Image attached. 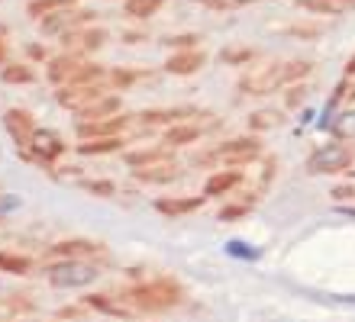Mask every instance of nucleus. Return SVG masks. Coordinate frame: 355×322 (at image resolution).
<instances>
[{"mask_svg":"<svg viewBox=\"0 0 355 322\" xmlns=\"http://www.w3.org/2000/svg\"><path fill=\"white\" fill-rule=\"evenodd\" d=\"M184 287L175 277H149V280H136V284L123 287L116 300L132 306L136 313H165V310L184 303Z\"/></svg>","mask_w":355,"mask_h":322,"instance_id":"nucleus-1","label":"nucleus"},{"mask_svg":"<svg viewBox=\"0 0 355 322\" xmlns=\"http://www.w3.org/2000/svg\"><path fill=\"white\" fill-rule=\"evenodd\" d=\"M97 277H101V271L87 265L85 258H62L58 265L46 267V280L55 290H81V287H91Z\"/></svg>","mask_w":355,"mask_h":322,"instance_id":"nucleus-2","label":"nucleus"},{"mask_svg":"<svg viewBox=\"0 0 355 322\" xmlns=\"http://www.w3.org/2000/svg\"><path fill=\"white\" fill-rule=\"evenodd\" d=\"M291 78H288V62H271V64H262V68H252L239 78V93L245 97H268V93L288 87Z\"/></svg>","mask_w":355,"mask_h":322,"instance_id":"nucleus-3","label":"nucleus"},{"mask_svg":"<svg viewBox=\"0 0 355 322\" xmlns=\"http://www.w3.org/2000/svg\"><path fill=\"white\" fill-rule=\"evenodd\" d=\"M355 165V145H343V142H327V145L313 148L304 161L307 175H346Z\"/></svg>","mask_w":355,"mask_h":322,"instance_id":"nucleus-4","label":"nucleus"},{"mask_svg":"<svg viewBox=\"0 0 355 322\" xmlns=\"http://www.w3.org/2000/svg\"><path fill=\"white\" fill-rule=\"evenodd\" d=\"M216 155H220V161L230 168H245L265 155V142L255 136V132H245V136L226 138L223 145H216Z\"/></svg>","mask_w":355,"mask_h":322,"instance_id":"nucleus-5","label":"nucleus"},{"mask_svg":"<svg viewBox=\"0 0 355 322\" xmlns=\"http://www.w3.org/2000/svg\"><path fill=\"white\" fill-rule=\"evenodd\" d=\"M68 152V142L62 138V132H55V129H36L33 132V142H29V148L23 152V155L29 158V161H36V165L42 168H52L58 161V158Z\"/></svg>","mask_w":355,"mask_h":322,"instance_id":"nucleus-6","label":"nucleus"},{"mask_svg":"<svg viewBox=\"0 0 355 322\" xmlns=\"http://www.w3.org/2000/svg\"><path fill=\"white\" fill-rule=\"evenodd\" d=\"M97 13L94 10H85V7H68V10H58V13H49V17L39 19V29L46 36H62L68 29H78V26H91Z\"/></svg>","mask_w":355,"mask_h":322,"instance_id":"nucleus-7","label":"nucleus"},{"mask_svg":"<svg viewBox=\"0 0 355 322\" xmlns=\"http://www.w3.org/2000/svg\"><path fill=\"white\" fill-rule=\"evenodd\" d=\"M62 39H65V48H71L78 55H91V52H101L110 42V33L103 26H78L62 33Z\"/></svg>","mask_w":355,"mask_h":322,"instance_id":"nucleus-8","label":"nucleus"},{"mask_svg":"<svg viewBox=\"0 0 355 322\" xmlns=\"http://www.w3.org/2000/svg\"><path fill=\"white\" fill-rule=\"evenodd\" d=\"M132 123H136V116H130V113H116V116H103V120H78L75 132H78V138L123 136Z\"/></svg>","mask_w":355,"mask_h":322,"instance_id":"nucleus-9","label":"nucleus"},{"mask_svg":"<svg viewBox=\"0 0 355 322\" xmlns=\"http://www.w3.org/2000/svg\"><path fill=\"white\" fill-rule=\"evenodd\" d=\"M101 93H107L103 84H65V87L55 91V103L68 113H78V110H85L91 100H97Z\"/></svg>","mask_w":355,"mask_h":322,"instance_id":"nucleus-10","label":"nucleus"},{"mask_svg":"<svg viewBox=\"0 0 355 322\" xmlns=\"http://www.w3.org/2000/svg\"><path fill=\"white\" fill-rule=\"evenodd\" d=\"M3 126H7L10 138L17 142L19 152H26L29 142H33V132H36V116L29 110H23V107H10L7 113H3Z\"/></svg>","mask_w":355,"mask_h":322,"instance_id":"nucleus-11","label":"nucleus"},{"mask_svg":"<svg viewBox=\"0 0 355 322\" xmlns=\"http://www.w3.org/2000/svg\"><path fill=\"white\" fill-rule=\"evenodd\" d=\"M245 184V171H239V168H216V171H210V177L204 181V197L207 200H214V197H226V193H233L236 187Z\"/></svg>","mask_w":355,"mask_h":322,"instance_id":"nucleus-12","label":"nucleus"},{"mask_svg":"<svg viewBox=\"0 0 355 322\" xmlns=\"http://www.w3.org/2000/svg\"><path fill=\"white\" fill-rule=\"evenodd\" d=\"M81 64H85V55H78V52H62V55H55V58H49L46 62V78L55 87H65V84H71L75 81V74L81 71Z\"/></svg>","mask_w":355,"mask_h":322,"instance_id":"nucleus-13","label":"nucleus"},{"mask_svg":"<svg viewBox=\"0 0 355 322\" xmlns=\"http://www.w3.org/2000/svg\"><path fill=\"white\" fill-rule=\"evenodd\" d=\"M200 113L204 110H197V107H152V110L136 113V123H142V126H171V123L191 120V116H200Z\"/></svg>","mask_w":355,"mask_h":322,"instance_id":"nucleus-14","label":"nucleus"},{"mask_svg":"<svg viewBox=\"0 0 355 322\" xmlns=\"http://www.w3.org/2000/svg\"><path fill=\"white\" fill-rule=\"evenodd\" d=\"M155 213L168 216V220H178V216H187V213H197L207 206V197H155Z\"/></svg>","mask_w":355,"mask_h":322,"instance_id":"nucleus-15","label":"nucleus"},{"mask_svg":"<svg viewBox=\"0 0 355 322\" xmlns=\"http://www.w3.org/2000/svg\"><path fill=\"white\" fill-rule=\"evenodd\" d=\"M207 64V52L204 48H181V52H171L168 62H165V71L178 74V78H187V74H197Z\"/></svg>","mask_w":355,"mask_h":322,"instance_id":"nucleus-16","label":"nucleus"},{"mask_svg":"<svg viewBox=\"0 0 355 322\" xmlns=\"http://www.w3.org/2000/svg\"><path fill=\"white\" fill-rule=\"evenodd\" d=\"M49 255L55 258H94V255H103L107 245L103 242H94V239H62L55 245H49Z\"/></svg>","mask_w":355,"mask_h":322,"instance_id":"nucleus-17","label":"nucleus"},{"mask_svg":"<svg viewBox=\"0 0 355 322\" xmlns=\"http://www.w3.org/2000/svg\"><path fill=\"white\" fill-rule=\"evenodd\" d=\"M126 168H146V165H162V161H175V145H146L136 152H123Z\"/></svg>","mask_w":355,"mask_h":322,"instance_id":"nucleus-18","label":"nucleus"},{"mask_svg":"<svg viewBox=\"0 0 355 322\" xmlns=\"http://www.w3.org/2000/svg\"><path fill=\"white\" fill-rule=\"evenodd\" d=\"M132 181L139 184H171L181 177V165L178 161H162V165H146V168H130Z\"/></svg>","mask_w":355,"mask_h":322,"instance_id":"nucleus-19","label":"nucleus"},{"mask_svg":"<svg viewBox=\"0 0 355 322\" xmlns=\"http://www.w3.org/2000/svg\"><path fill=\"white\" fill-rule=\"evenodd\" d=\"M130 145L126 136H101V138H81L75 145V152L81 158H97V155H113V152H123Z\"/></svg>","mask_w":355,"mask_h":322,"instance_id":"nucleus-20","label":"nucleus"},{"mask_svg":"<svg viewBox=\"0 0 355 322\" xmlns=\"http://www.w3.org/2000/svg\"><path fill=\"white\" fill-rule=\"evenodd\" d=\"M81 303H85L87 310H94V313L113 316V319H132V316H136L132 306L120 303V300H113V296H107V294H85L81 296Z\"/></svg>","mask_w":355,"mask_h":322,"instance_id":"nucleus-21","label":"nucleus"},{"mask_svg":"<svg viewBox=\"0 0 355 322\" xmlns=\"http://www.w3.org/2000/svg\"><path fill=\"white\" fill-rule=\"evenodd\" d=\"M116 113H123L120 93H101L97 100H91L85 110H78L75 116L78 120H103V116H116Z\"/></svg>","mask_w":355,"mask_h":322,"instance_id":"nucleus-22","label":"nucleus"},{"mask_svg":"<svg viewBox=\"0 0 355 322\" xmlns=\"http://www.w3.org/2000/svg\"><path fill=\"white\" fill-rule=\"evenodd\" d=\"M207 129H210V126H197V123H171V126L162 132V142H165V145H175V148L194 145Z\"/></svg>","mask_w":355,"mask_h":322,"instance_id":"nucleus-23","label":"nucleus"},{"mask_svg":"<svg viewBox=\"0 0 355 322\" xmlns=\"http://www.w3.org/2000/svg\"><path fill=\"white\" fill-rule=\"evenodd\" d=\"M327 132L339 142H355V110H339L336 116H329Z\"/></svg>","mask_w":355,"mask_h":322,"instance_id":"nucleus-24","label":"nucleus"},{"mask_svg":"<svg viewBox=\"0 0 355 322\" xmlns=\"http://www.w3.org/2000/svg\"><path fill=\"white\" fill-rule=\"evenodd\" d=\"M281 123H284V113L281 110H255V113H249L245 116V129L249 132H268V129H278Z\"/></svg>","mask_w":355,"mask_h":322,"instance_id":"nucleus-25","label":"nucleus"},{"mask_svg":"<svg viewBox=\"0 0 355 322\" xmlns=\"http://www.w3.org/2000/svg\"><path fill=\"white\" fill-rule=\"evenodd\" d=\"M29 313H36V303L29 296L17 294V296H3L0 300V316L3 319H17V316H29Z\"/></svg>","mask_w":355,"mask_h":322,"instance_id":"nucleus-26","label":"nucleus"},{"mask_svg":"<svg viewBox=\"0 0 355 322\" xmlns=\"http://www.w3.org/2000/svg\"><path fill=\"white\" fill-rule=\"evenodd\" d=\"M0 81L3 84H33L36 81V71H33L26 62H7L0 68Z\"/></svg>","mask_w":355,"mask_h":322,"instance_id":"nucleus-27","label":"nucleus"},{"mask_svg":"<svg viewBox=\"0 0 355 322\" xmlns=\"http://www.w3.org/2000/svg\"><path fill=\"white\" fill-rule=\"evenodd\" d=\"M165 7V0H123V13L130 19H149Z\"/></svg>","mask_w":355,"mask_h":322,"instance_id":"nucleus-28","label":"nucleus"},{"mask_svg":"<svg viewBox=\"0 0 355 322\" xmlns=\"http://www.w3.org/2000/svg\"><path fill=\"white\" fill-rule=\"evenodd\" d=\"M81 0H29L26 3V13L33 19H42L49 13H58V10H68V7H78Z\"/></svg>","mask_w":355,"mask_h":322,"instance_id":"nucleus-29","label":"nucleus"},{"mask_svg":"<svg viewBox=\"0 0 355 322\" xmlns=\"http://www.w3.org/2000/svg\"><path fill=\"white\" fill-rule=\"evenodd\" d=\"M355 84H352V78H343V81L336 84V87H333V93H329V100H327V107H323V120H320V129H327V123H329V116H333V113H336V107L343 100H346L349 97V91H352Z\"/></svg>","mask_w":355,"mask_h":322,"instance_id":"nucleus-30","label":"nucleus"},{"mask_svg":"<svg viewBox=\"0 0 355 322\" xmlns=\"http://www.w3.org/2000/svg\"><path fill=\"white\" fill-rule=\"evenodd\" d=\"M0 271H3V274L26 277V274H33V261L23 255H10V251L0 249Z\"/></svg>","mask_w":355,"mask_h":322,"instance_id":"nucleus-31","label":"nucleus"},{"mask_svg":"<svg viewBox=\"0 0 355 322\" xmlns=\"http://www.w3.org/2000/svg\"><path fill=\"white\" fill-rule=\"evenodd\" d=\"M136 81H142V71H136V68H110L107 71V84H110L113 91H126Z\"/></svg>","mask_w":355,"mask_h":322,"instance_id":"nucleus-32","label":"nucleus"},{"mask_svg":"<svg viewBox=\"0 0 355 322\" xmlns=\"http://www.w3.org/2000/svg\"><path fill=\"white\" fill-rule=\"evenodd\" d=\"M252 210H255L252 203H226V206L216 210V222H239V220H245Z\"/></svg>","mask_w":355,"mask_h":322,"instance_id":"nucleus-33","label":"nucleus"},{"mask_svg":"<svg viewBox=\"0 0 355 322\" xmlns=\"http://www.w3.org/2000/svg\"><path fill=\"white\" fill-rule=\"evenodd\" d=\"M255 58V48H249V46H230V48H223L220 52V62L223 64H249Z\"/></svg>","mask_w":355,"mask_h":322,"instance_id":"nucleus-34","label":"nucleus"},{"mask_svg":"<svg viewBox=\"0 0 355 322\" xmlns=\"http://www.w3.org/2000/svg\"><path fill=\"white\" fill-rule=\"evenodd\" d=\"M307 97H310V87L304 81L288 84V91H284V107H288V110H300V107L307 103Z\"/></svg>","mask_w":355,"mask_h":322,"instance_id":"nucleus-35","label":"nucleus"},{"mask_svg":"<svg viewBox=\"0 0 355 322\" xmlns=\"http://www.w3.org/2000/svg\"><path fill=\"white\" fill-rule=\"evenodd\" d=\"M81 187H85L91 197H101V200H113V197H116V184H113V181H81Z\"/></svg>","mask_w":355,"mask_h":322,"instance_id":"nucleus-36","label":"nucleus"},{"mask_svg":"<svg viewBox=\"0 0 355 322\" xmlns=\"http://www.w3.org/2000/svg\"><path fill=\"white\" fill-rule=\"evenodd\" d=\"M297 7L310 10V13H327V17H336V13H343V10L336 7V0H294Z\"/></svg>","mask_w":355,"mask_h":322,"instance_id":"nucleus-37","label":"nucleus"},{"mask_svg":"<svg viewBox=\"0 0 355 322\" xmlns=\"http://www.w3.org/2000/svg\"><path fill=\"white\" fill-rule=\"evenodd\" d=\"M226 255L245 258V261H255V258L262 255V251L252 249V245H245V242H239V239H233V242H226Z\"/></svg>","mask_w":355,"mask_h":322,"instance_id":"nucleus-38","label":"nucleus"},{"mask_svg":"<svg viewBox=\"0 0 355 322\" xmlns=\"http://www.w3.org/2000/svg\"><path fill=\"white\" fill-rule=\"evenodd\" d=\"M197 42H200V36L197 33H181V36H168L162 46L175 48V52H181V48H197Z\"/></svg>","mask_w":355,"mask_h":322,"instance_id":"nucleus-39","label":"nucleus"},{"mask_svg":"<svg viewBox=\"0 0 355 322\" xmlns=\"http://www.w3.org/2000/svg\"><path fill=\"white\" fill-rule=\"evenodd\" d=\"M191 165L194 168H214L216 171V165H223V161H220V155H216V148H210V152H200V155L191 158Z\"/></svg>","mask_w":355,"mask_h":322,"instance_id":"nucleus-40","label":"nucleus"},{"mask_svg":"<svg viewBox=\"0 0 355 322\" xmlns=\"http://www.w3.org/2000/svg\"><path fill=\"white\" fill-rule=\"evenodd\" d=\"M329 197L336 203H346V200H355V184H336L329 190Z\"/></svg>","mask_w":355,"mask_h":322,"instance_id":"nucleus-41","label":"nucleus"},{"mask_svg":"<svg viewBox=\"0 0 355 322\" xmlns=\"http://www.w3.org/2000/svg\"><path fill=\"white\" fill-rule=\"evenodd\" d=\"M275 175H278V158L275 155H265V171H262V187H268L271 181H275Z\"/></svg>","mask_w":355,"mask_h":322,"instance_id":"nucleus-42","label":"nucleus"},{"mask_svg":"<svg viewBox=\"0 0 355 322\" xmlns=\"http://www.w3.org/2000/svg\"><path fill=\"white\" fill-rule=\"evenodd\" d=\"M87 313V306L85 303H75V306H62L58 310V319H81V316Z\"/></svg>","mask_w":355,"mask_h":322,"instance_id":"nucleus-43","label":"nucleus"},{"mask_svg":"<svg viewBox=\"0 0 355 322\" xmlns=\"http://www.w3.org/2000/svg\"><path fill=\"white\" fill-rule=\"evenodd\" d=\"M288 33H291V36H297V39H317L323 29H320V26H300V23H297V26H291Z\"/></svg>","mask_w":355,"mask_h":322,"instance_id":"nucleus-44","label":"nucleus"},{"mask_svg":"<svg viewBox=\"0 0 355 322\" xmlns=\"http://www.w3.org/2000/svg\"><path fill=\"white\" fill-rule=\"evenodd\" d=\"M26 55L33 58V62H49V48L39 46V42H29V46H26Z\"/></svg>","mask_w":355,"mask_h":322,"instance_id":"nucleus-45","label":"nucleus"},{"mask_svg":"<svg viewBox=\"0 0 355 322\" xmlns=\"http://www.w3.org/2000/svg\"><path fill=\"white\" fill-rule=\"evenodd\" d=\"M10 62V46H7V36L0 33V68Z\"/></svg>","mask_w":355,"mask_h":322,"instance_id":"nucleus-46","label":"nucleus"},{"mask_svg":"<svg viewBox=\"0 0 355 322\" xmlns=\"http://www.w3.org/2000/svg\"><path fill=\"white\" fill-rule=\"evenodd\" d=\"M123 42H126V46H136V42H146V33H123Z\"/></svg>","mask_w":355,"mask_h":322,"instance_id":"nucleus-47","label":"nucleus"},{"mask_svg":"<svg viewBox=\"0 0 355 322\" xmlns=\"http://www.w3.org/2000/svg\"><path fill=\"white\" fill-rule=\"evenodd\" d=\"M343 78H355V55L346 62V68H343Z\"/></svg>","mask_w":355,"mask_h":322,"instance_id":"nucleus-48","label":"nucleus"},{"mask_svg":"<svg viewBox=\"0 0 355 322\" xmlns=\"http://www.w3.org/2000/svg\"><path fill=\"white\" fill-rule=\"evenodd\" d=\"M336 7H339V10H352L355 0H336Z\"/></svg>","mask_w":355,"mask_h":322,"instance_id":"nucleus-49","label":"nucleus"},{"mask_svg":"<svg viewBox=\"0 0 355 322\" xmlns=\"http://www.w3.org/2000/svg\"><path fill=\"white\" fill-rule=\"evenodd\" d=\"M0 322H13V319H0Z\"/></svg>","mask_w":355,"mask_h":322,"instance_id":"nucleus-50","label":"nucleus"},{"mask_svg":"<svg viewBox=\"0 0 355 322\" xmlns=\"http://www.w3.org/2000/svg\"><path fill=\"white\" fill-rule=\"evenodd\" d=\"M0 33H3V29H0Z\"/></svg>","mask_w":355,"mask_h":322,"instance_id":"nucleus-51","label":"nucleus"}]
</instances>
